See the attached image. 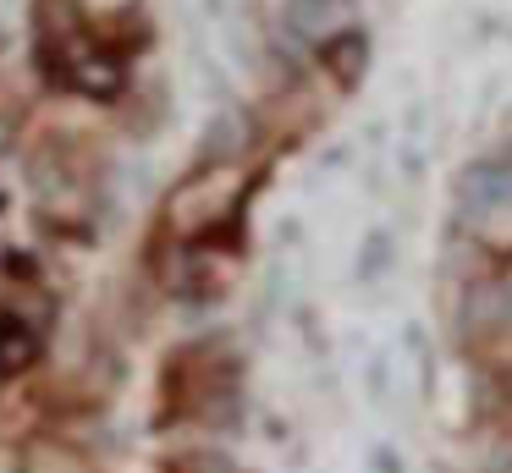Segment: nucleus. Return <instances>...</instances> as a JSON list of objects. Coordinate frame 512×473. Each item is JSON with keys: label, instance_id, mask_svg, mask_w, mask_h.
<instances>
[{"label": "nucleus", "instance_id": "1", "mask_svg": "<svg viewBox=\"0 0 512 473\" xmlns=\"http://www.w3.org/2000/svg\"><path fill=\"white\" fill-rule=\"evenodd\" d=\"M39 72L72 94L111 99L122 94V55L105 50L89 28L78 22L72 0H45L39 6Z\"/></svg>", "mask_w": 512, "mask_h": 473}, {"label": "nucleus", "instance_id": "2", "mask_svg": "<svg viewBox=\"0 0 512 473\" xmlns=\"http://www.w3.org/2000/svg\"><path fill=\"white\" fill-rule=\"evenodd\" d=\"M243 193H248V171H243V165H210V171L188 176V182L171 193L166 220H171L177 237H210V231H221V220L237 215Z\"/></svg>", "mask_w": 512, "mask_h": 473}, {"label": "nucleus", "instance_id": "3", "mask_svg": "<svg viewBox=\"0 0 512 473\" xmlns=\"http://www.w3.org/2000/svg\"><path fill=\"white\" fill-rule=\"evenodd\" d=\"M39 363V330L17 314H0V380L28 374Z\"/></svg>", "mask_w": 512, "mask_h": 473}, {"label": "nucleus", "instance_id": "4", "mask_svg": "<svg viewBox=\"0 0 512 473\" xmlns=\"http://www.w3.org/2000/svg\"><path fill=\"white\" fill-rule=\"evenodd\" d=\"M28 473H89V462L72 457V451H61V446H39L34 451V468H28Z\"/></svg>", "mask_w": 512, "mask_h": 473}, {"label": "nucleus", "instance_id": "5", "mask_svg": "<svg viewBox=\"0 0 512 473\" xmlns=\"http://www.w3.org/2000/svg\"><path fill=\"white\" fill-rule=\"evenodd\" d=\"M171 473H232V462H226V457H210V451H199V457L171 462Z\"/></svg>", "mask_w": 512, "mask_h": 473}]
</instances>
